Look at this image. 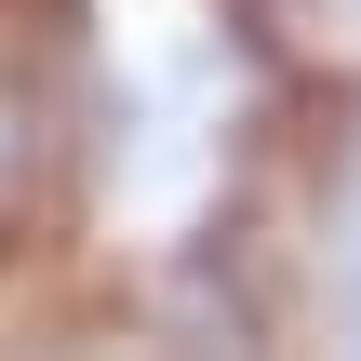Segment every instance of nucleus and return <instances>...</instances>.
Returning a JSON list of instances; mask_svg holds the SVG:
<instances>
[{
    "mask_svg": "<svg viewBox=\"0 0 361 361\" xmlns=\"http://www.w3.org/2000/svg\"><path fill=\"white\" fill-rule=\"evenodd\" d=\"M281 13H322V0H281Z\"/></svg>",
    "mask_w": 361,
    "mask_h": 361,
    "instance_id": "2",
    "label": "nucleus"
},
{
    "mask_svg": "<svg viewBox=\"0 0 361 361\" xmlns=\"http://www.w3.org/2000/svg\"><path fill=\"white\" fill-rule=\"evenodd\" d=\"M67 147H80V107H67V94H54V67L0 27V241H27V228L54 214Z\"/></svg>",
    "mask_w": 361,
    "mask_h": 361,
    "instance_id": "1",
    "label": "nucleus"
}]
</instances>
